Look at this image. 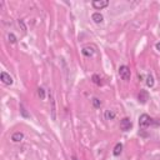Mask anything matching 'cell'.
<instances>
[{
	"instance_id": "obj_3",
	"label": "cell",
	"mask_w": 160,
	"mask_h": 160,
	"mask_svg": "<svg viewBox=\"0 0 160 160\" xmlns=\"http://www.w3.org/2000/svg\"><path fill=\"white\" fill-rule=\"evenodd\" d=\"M132 126H133V123L130 120V118H123L120 121V129L123 132H129Z\"/></svg>"
},
{
	"instance_id": "obj_16",
	"label": "cell",
	"mask_w": 160,
	"mask_h": 160,
	"mask_svg": "<svg viewBox=\"0 0 160 160\" xmlns=\"http://www.w3.org/2000/svg\"><path fill=\"white\" fill-rule=\"evenodd\" d=\"M8 39H9V41H10L11 44H15V43H16V37H15L13 33H10V34L8 35Z\"/></svg>"
},
{
	"instance_id": "obj_1",
	"label": "cell",
	"mask_w": 160,
	"mask_h": 160,
	"mask_svg": "<svg viewBox=\"0 0 160 160\" xmlns=\"http://www.w3.org/2000/svg\"><path fill=\"white\" fill-rule=\"evenodd\" d=\"M153 124H154V119H151V118L148 114H141L140 115V118H139V126L141 129L149 128L150 125H153Z\"/></svg>"
},
{
	"instance_id": "obj_11",
	"label": "cell",
	"mask_w": 160,
	"mask_h": 160,
	"mask_svg": "<svg viewBox=\"0 0 160 160\" xmlns=\"http://www.w3.org/2000/svg\"><path fill=\"white\" fill-rule=\"evenodd\" d=\"M123 151V144L121 143H118L115 146H114V150H113V154H114V156H119Z\"/></svg>"
},
{
	"instance_id": "obj_19",
	"label": "cell",
	"mask_w": 160,
	"mask_h": 160,
	"mask_svg": "<svg viewBox=\"0 0 160 160\" xmlns=\"http://www.w3.org/2000/svg\"><path fill=\"white\" fill-rule=\"evenodd\" d=\"M155 48H156V50H159V51H160V41L155 44Z\"/></svg>"
},
{
	"instance_id": "obj_14",
	"label": "cell",
	"mask_w": 160,
	"mask_h": 160,
	"mask_svg": "<svg viewBox=\"0 0 160 160\" xmlns=\"http://www.w3.org/2000/svg\"><path fill=\"white\" fill-rule=\"evenodd\" d=\"M146 85L149 88H153L154 86V78L151 75H148L146 76Z\"/></svg>"
},
{
	"instance_id": "obj_8",
	"label": "cell",
	"mask_w": 160,
	"mask_h": 160,
	"mask_svg": "<svg viewBox=\"0 0 160 160\" xmlns=\"http://www.w3.org/2000/svg\"><path fill=\"white\" fill-rule=\"evenodd\" d=\"M23 139H24V134H23L21 132H16L11 135V140H13L14 143H20Z\"/></svg>"
},
{
	"instance_id": "obj_5",
	"label": "cell",
	"mask_w": 160,
	"mask_h": 160,
	"mask_svg": "<svg viewBox=\"0 0 160 160\" xmlns=\"http://www.w3.org/2000/svg\"><path fill=\"white\" fill-rule=\"evenodd\" d=\"M0 80H1L3 84H5V85H11L14 83L13 78H11V76L8 73H5V72H3L1 74H0Z\"/></svg>"
},
{
	"instance_id": "obj_7",
	"label": "cell",
	"mask_w": 160,
	"mask_h": 160,
	"mask_svg": "<svg viewBox=\"0 0 160 160\" xmlns=\"http://www.w3.org/2000/svg\"><path fill=\"white\" fill-rule=\"evenodd\" d=\"M81 53H83V55L86 56V58H90L94 55V53H95V50H94L93 46H84V48L81 49Z\"/></svg>"
},
{
	"instance_id": "obj_6",
	"label": "cell",
	"mask_w": 160,
	"mask_h": 160,
	"mask_svg": "<svg viewBox=\"0 0 160 160\" xmlns=\"http://www.w3.org/2000/svg\"><path fill=\"white\" fill-rule=\"evenodd\" d=\"M138 100L140 104H146L148 100H149V93L146 90H140L139 95H138Z\"/></svg>"
},
{
	"instance_id": "obj_17",
	"label": "cell",
	"mask_w": 160,
	"mask_h": 160,
	"mask_svg": "<svg viewBox=\"0 0 160 160\" xmlns=\"http://www.w3.org/2000/svg\"><path fill=\"white\" fill-rule=\"evenodd\" d=\"M38 95H39L40 99H45V90H44L43 88H39L38 89Z\"/></svg>"
},
{
	"instance_id": "obj_15",
	"label": "cell",
	"mask_w": 160,
	"mask_h": 160,
	"mask_svg": "<svg viewBox=\"0 0 160 160\" xmlns=\"http://www.w3.org/2000/svg\"><path fill=\"white\" fill-rule=\"evenodd\" d=\"M51 104H53V109H51V118H53V120H55V119H56V115H55V100H54V99H51Z\"/></svg>"
},
{
	"instance_id": "obj_20",
	"label": "cell",
	"mask_w": 160,
	"mask_h": 160,
	"mask_svg": "<svg viewBox=\"0 0 160 160\" xmlns=\"http://www.w3.org/2000/svg\"><path fill=\"white\" fill-rule=\"evenodd\" d=\"M72 160H78V158H76V156H73V158H72Z\"/></svg>"
},
{
	"instance_id": "obj_2",
	"label": "cell",
	"mask_w": 160,
	"mask_h": 160,
	"mask_svg": "<svg viewBox=\"0 0 160 160\" xmlns=\"http://www.w3.org/2000/svg\"><path fill=\"white\" fill-rule=\"evenodd\" d=\"M119 75L120 78L124 81H129L130 80V76H132V72H130V68L126 66V65H121L119 68Z\"/></svg>"
},
{
	"instance_id": "obj_4",
	"label": "cell",
	"mask_w": 160,
	"mask_h": 160,
	"mask_svg": "<svg viewBox=\"0 0 160 160\" xmlns=\"http://www.w3.org/2000/svg\"><path fill=\"white\" fill-rule=\"evenodd\" d=\"M93 8L96 9V10H102L104 8H106L109 5V1L108 0H94V1L91 3Z\"/></svg>"
},
{
	"instance_id": "obj_10",
	"label": "cell",
	"mask_w": 160,
	"mask_h": 160,
	"mask_svg": "<svg viewBox=\"0 0 160 160\" xmlns=\"http://www.w3.org/2000/svg\"><path fill=\"white\" fill-rule=\"evenodd\" d=\"M115 111L114 110H105L104 113V118L106 120H114L115 119Z\"/></svg>"
},
{
	"instance_id": "obj_18",
	"label": "cell",
	"mask_w": 160,
	"mask_h": 160,
	"mask_svg": "<svg viewBox=\"0 0 160 160\" xmlns=\"http://www.w3.org/2000/svg\"><path fill=\"white\" fill-rule=\"evenodd\" d=\"M20 111H21V114H23V116H24V118H29V116H30L26 113V110L24 109V106H23V105H20Z\"/></svg>"
},
{
	"instance_id": "obj_13",
	"label": "cell",
	"mask_w": 160,
	"mask_h": 160,
	"mask_svg": "<svg viewBox=\"0 0 160 160\" xmlns=\"http://www.w3.org/2000/svg\"><path fill=\"white\" fill-rule=\"evenodd\" d=\"M91 103H93V106H94V108H100V106H102V100L98 99V98H93Z\"/></svg>"
},
{
	"instance_id": "obj_12",
	"label": "cell",
	"mask_w": 160,
	"mask_h": 160,
	"mask_svg": "<svg viewBox=\"0 0 160 160\" xmlns=\"http://www.w3.org/2000/svg\"><path fill=\"white\" fill-rule=\"evenodd\" d=\"M91 80H93L94 84H96V85H102V84H103L102 79H100V76H99L98 74H94V75L91 76Z\"/></svg>"
},
{
	"instance_id": "obj_9",
	"label": "cell",
	"mask_w": 160,
	"mask_h": 160,
	"mask_svg": "<svg viewBox=\"0 0 160 160\" xmlns=\"http://www.w3.org/2000/svg\"><path fill=\"white\" fill-rule=\"evenodd\" d=\"M91 19H93V21L95 23V24H102V23L104 21V16L100 13H94L91 15Z\"/></svg>"
}]
</instances>
